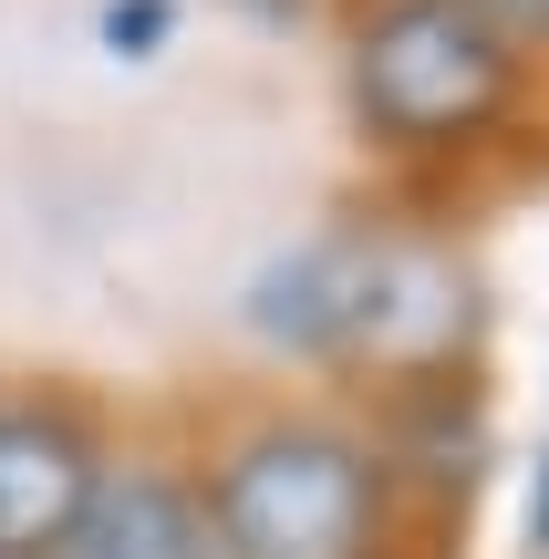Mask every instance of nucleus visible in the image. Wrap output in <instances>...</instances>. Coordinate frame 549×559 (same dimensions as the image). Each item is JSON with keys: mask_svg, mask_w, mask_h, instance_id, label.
<instances>
[{"mask_svg": "<svg viewBox=\"0 0 549 559\" xmlns=\"http://www.w3.org/2000/svg\"><path fill=\"white\" fill-rule=\"evenodd\" d=\"M218 559H373V466L332 425H260L207 487Z\"/></svg>", "mask_w": 549, "mask_h": 559, "instance_id": "nucleus-1", "label": "nucleus"}, {"mask_svg": "<svg viewBox=\"0 0 549 559\" xmlns=\"http://www.w3.org/2000/svg\"><path fill=\"white\" fill-rule=\"evenodd\" d=\"M518 52L467 0H384L353 41V104L394 145H456L509 104Z\"/></svg>", "mask_w": 549, "mask_h": 559, "instance_id": "nucleus-2", "label": "nucleus"}, {"mask_svg": "<svg viewBox=\"0 0 549 559\" xmlns=\"http://www.w3.org/2000/svg\"><path fill=\"white\" fill-rule=\"evenodd\" d=\"M94 445L73 415H0V559H52L94 498Z\"/></svg>", "mask_w": 549, "mask_h": 559, "instance_id": "nucleus-3", "label": "nucleus"}, {"mask_svg": "<svg viewBox=\"0 0 549 559\" xmlns=\"http://www.w3.org/2000/svg\"><path fill=\"white\" fill-rule=\"evenodd\" d=\"M52 559H218V539H207V508L177 477H145L135 466V477H94L73 539Z\"/></svg>", "mask_w": 549, "mask_h": 559, "instance_id": "nucleus-4", "label": "nucleus"}, {"mask_svg": "<svg viewBox=\"0 0 549 559\" xmlns=\"http://www.w3.org/2000/svg\"><path fill=\"white\" fill-rule=\"evenodd\" d=\"M467 11H477V21H488V32H498V41H529V32L549 41V0H467Z\"/></svg>", "mask_w": 549, "mask_h": 559, "instance_id": "nucleus-5", "label": "nucleus"}, {"mask_svg": "<svg viewBox=\"0 0 549 559\" xmlns=\"http://www.w3.org/2000/svg\"><path fill=\"white\" fill-rule=\"evenodd\" d=\"M104 32H115V41H156V32H166V0H135V11L115 0V11H104Z\"/></svg>", "mask_w": 549, "mask_h": 559, "instance_id": "nucleus-6", "label": "nucleus"}, {"mask_svg": "<svg viewBox=\"0 0 549 559\" xmlns=\"http://www.w3.org/2000/svg\"><path fill=\"white\" fill-rule=\"evenodd\" d=\"M529 539L549 549V477H539V498H529Z\"/></svg>", "mask_w": 549, "mask_h": 559, "instance_id": "nucleus-7", "label": "nucleus"}]
</instances>
